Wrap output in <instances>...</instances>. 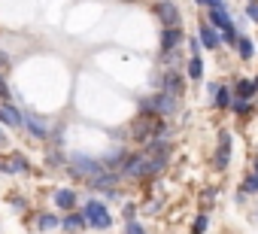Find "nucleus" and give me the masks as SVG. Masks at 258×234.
Wrapping results in <instances>:
<instances>
[{
  "label": "nucleus",
  "instance_id": "f03ea898",
  "mask_svg": "<svg viewBox=\"0 0 258 234\" xmlns=\"http://www.w3.org/2000/svg\"><path fill=\"white\" fill-rule=\"evenodd\" d=\"M103 170H106V167H103L100 158H88V155H73V158H70V173H73V177H82L85 183L94 180V177H100Z\"/></svg>",
  "mask_w": 258,
  "mask_h": 234
},
{
  "label": "nucleus",
  "instance_id": "c85d7f7f",
  "mask_svg": "<svg viewBox=\"0 0 258 234\" xmlns=\"http://www.w3.org/2000/svg\"><path fill=\"white\" fill-rule=\"evenodd\" d=\"M195 4H198V7H213L216 0H195Z\"/></svg>",
  "mask_w": 258,
  "mask_h": 234
},
{
  "label": "nucleus",
  "instance_id": "393cba45",
  "mask_svg": "<svg viewBox=\"0 0 258 234\" xmlns=\"http://www.w3.org/2000/svg\"><path fill=\"white\" fill-rule=\"evenodd\" d=\"M246 16L252 22H258V0H252V4H246Z\"/></svg>",
  "mask_w": 258,
  "mask_h": 234
},
{
  "label": "nucleus",
  "instance_id": "cd10ccee",
  "mask_svg": "<svg viewBox=\"0 0 258 234\" xmlns=\"http://www.w3.org/2000/svg\"><path fill=\"white\" fill-rule=\"evenodd\" d=\"M124 216H127V219H134V204H124ZM127 219H124V222H127Z\"/></svg>",
  "mask_w": 258,
  "mask_h": 234
},
{
  "label": "nucleus",
  "instance_id": "a878e982",
  "mask_svg": "<svg viewBox=\"0 0 258 234\" xmlns=\"http://www.w3.org/2000/svg\"><path fill=\"white\" fill-rule=\"evenodd\" d=\"M10 64H13V61H10V55L0 49V73H7V70H10Z\"/></svg>",
  "mask_w": 258,
  "mask_h": 234
},
{
  "label": "nucleus",
  "instance_id": "0eeeda50",
  "mask_svg": "<svg viewBox=\"0 0 258 234\" xmlns=\"http://www.w3.org/2000/svg\"><path fill=\"white\" fill-rule=\"evenodd\" d=\"M0 122L10 128H25V112L16 109L13 103H0Z\"/></svg>",
  "mask_w": 258,
  "mask_h": 234
},
{
  "label": "nucleus",
  "instance_id": "7ed1b4c3",
  "mask_svg": "<svg viewBox=\"0 0 258 234\" xmlns=\"http://www.w3.org/2000/svg\"><path fill=\"white\" fill-rule=\"evenodd\" d=\"M121 177L127 180H140V177H149V152H134V155H127V161L121 164L118 170Z\"/></svg>",
  "mask_w": 258,
  "mask_h": 234
},
{
  "label": "nucleus",
  "instance_id": "7c9ffc66",
  "mask_svg": "<svg viewBox=\"0 0 258 234\" xmlns=\"http://www.w3.org/2000/svg\"><path fill=\"white\" fill-rule=\"evenodd\" d=\"M252 173H258V158H255V167H252Z\"/></svg>",
  "mask_w": 258,
  "mask_h": 234
},
{
  "label": "nucleus",
  "instance_id": "a211bd4d",
  "mask_svg": "<svg viewBox=\"0 0 258 234\" xmlns=\"http://www.w3.org/2000/svg\"><path fill=\"white\" fill-rule=\"evenodd\" d=\"M58 225H61V219L52 216V213H40V216H37V228H40V231H52V228H58Z\"/></svg>",
  "mask_w": 258,
  "mask_h": 234
},
{
  "label": "nucleus",
  "instance_id": "f8f14e48",
  "mask_svg": "<svg viewBox=\"0 0 258 234\" xmlns=\"http://www.w3.org/2000/svg\"><path fill=\"white\" fill-rule=\"evenodd\" d=\"M85 225H88V222H85V216H82V213H76V210H73V213H67V216L61 219V228H64L67 234H76V231H82Z\"/></svg>",
  "mask_w": 258,
  "mask_h": 234
},
{
  "label": "nucleus",
  "instance_id": "4be33fe9",
  "mask_svg": "<svg viewBox=\"0 0 258 234\" xmlns=\"http://www.w3.org/2000/svg\"><path fill=\"white\" fill-rule=\"evenodd\" d=\"M124 234H146V228H143L137 219H127V222H124Z\"/></svg>",
  "mask_w": 258,
  "mask_h": 234
},
{
  "label": "nucleus",
  "instance_id": "1a4fd4ad",
  "mask_svg": "<svg viewBox=\"0 0 258 234\" xmlns=\"http://www.w3.org/2000/svg\"><path fill=\"white\" fill-rule=\"evenodd\" d=\"M198 40H201L204 49H219V43H222V37L216 34V28L210 22H201L198 25Z\"/></svg>",
  "mask_w": 258,
  "mask_h": 234
},
{
  "label": "nucleus",
  "instance_id": "dca6fc26",
  "mask_svg": "<svg viewBox=\"0 0 258 234\" xmlns=\"http://www.w3.org/2000/svg\"><path fill=\"white\" fill-rule=\"evenodd\" d=\"M185 76H188V79H195V82H201V79H204V61H201V55H198V58H188Z\"/></svg>",
  "mask_w": 258,
  "mask_h": 234
},
{
  "label": "nucleus",
  "instance_id": "9b49d317",
  "mask_svg": "<svg viewBox=\"0 0 258 234\" xmlns=\"http://www.w3.org/2000/svg\"><path fill=\"white\" fill-rule=\"evenodd\" d=\"M0 170H4V173H28V170H31V164H28V158H25V155L13 152L10 158L0 161Z\"/></svg>",
  "mask_w": 258,
  "mask_h": 234
},
{
  "label": "nucleus",
  "instance_id": "6e6552de",
  "mask_svg": "<svg viewBox=\"0 0 258 234\" xmlns=\"http://www.w3.org/2000/svg\"><path fill=\"white\" fill-rule=\"evenodd\" d=\"M231 164V131H222L219 134V149H216V167L225 170Z\"/></svg>",
  "mask_w": 258,
  "mask_h": 234
},
{
  "label": "nucleus",
  "instance_id": "20e7f679",
  "mask_svg": "<svg viewBox=\"0 0 258 234\" xmlns=\"http://www.w3.org/2000/svg\"><path fill=\"white\" fill-rule=\"evenodd\" d=\"M155 16L161 19L164 28H179L182 25V13L176 7V0H161V4H155Z\"/></svg>",
  "mask_w": 258,
  "mask_h": 234
},
{
  "label": "nucleus",
  "instance_id": "f3484780",
  "mask_svg": "<svg viewBox=\"0 0 258 234\" xmlns=\"http://www.w3.org/2000/svg\"><path fill=\"white\" fill-rule=\"evenodd\" d=\"M237 55H240L243 61L255 58V43H252L249 37H240V40H237Z\"/></svg>",
  "mask_w": 258,
  "mask_h": 234
},
{
  "label": "nucleus",
  "instance_id": "ddd939ff",
  "mask_svg": "<svg viewBox=\"0 0 258 234\" xmlns=\"http://www.w3.org/2000/svg\"><path fill=\"white\" fill-rule=\"evenodd\" d=\"M213 106H216V109H231V106H234V91L225 88V85H219L216 94H213Z\"/></svg>",
  "mask_w": 258,
  "mask_h": 234
},
{
  "label": "nucleus",
  "instance_id": "b1692460",
  "mask_svg": "<svg viewBox=\"0 0 258 234\" xmlns=\"http://www.w3.org/2000/svg\"><path fill=\"white\" fill-rule=\"evenodd\" d=\"M201 49H204V46H201V40H198V37H188V52H191V58H198V55H201Z\"/></svg>",
  "mask_w": 258,
  "mask_h": 234
},
{
  "label": "nucleus",
  "instance_id": "412c9836",
  "mask_svg": "<svg viewBox=\"0 0 258 234\" xmlns=\"http://www.w3.org/2000/svg\"><path fill=\"white\" fill-rule=\"evenodd\" d=\"M243 192H255V195H258V173H246V180H243Z\"/></svg>",
  "mask_w": 258,
  "mask_h": 234
},
{
  "label": "nucleus",
  "instance_id": "2f4dec72",
  "mask_svg": "<svg viewBox=\"0 0 258 234\" xmlns=\"http://www.w3.org/2000/svg\"><path fill=\"white\" fill-rule=\"evenodd\" d=\"M252 82H255V88H258V76H255V79H252Z\"/></svg>",
  "mask_w": 258,
  "mask_h": 234
},
{
  "label": "nucleus",
  "instance_id": "aec40b11",
  "mask_svg": "<svg viewBox=\"0 0 258 234\" xmlns=\"http://www.w3.org/2000/svg\"><path fill=\"white\" fill-rule=\"evenodd\" d=\"M237 115H249V109H252V100H237L234 97V106H231Z\"/></svg>",
  "mask_w": 258,
  "mask_h": 234
},
{
  "label": "nucleus",
  "instance_id": "6ab92c4d",
  "mask_svg": "<svg viewBox=\"0 0 258 234\" xmlns=\"http://www.w3.org/2000/svg\"><path fill=\"white\" fill-rule=\"evenodd\" d=\"M207 225H210V219H207V213H201V216H195V222H191V234H204V231H207Z\"/></svg>",
  "mask_w": 258,
  "mask_h": 234
},
{
  "label": "nucleus",
  "instance_id": "5701e85b",
  "mask_svg": "<svg viewBox=\"0 0 258 234\" xmlns=\"http://www.w3.org/2000/svg\"><path fill=\"white\" fill-rule=\"evenodd\" d=\"M0 97H4V103H10V97H13V91H10L7 76H4V73H0Z\"/></svg>",
  "mask_w": 258,
  "mask_h": 234
},
{
  "label": "nucleus",
  "instance_id": "9d476101",
  "mask_svg": "<svg viewBox=\"0 0 258 234\" xmlns=\"http://www.w3.org/2000/svg\"><path fill=\"white\" fill-rule=\"evenodd\" d=\"M118 177H121L118 170H103L100 177H94V180H88V186H91V189H100V192L106 195V192H112V189L118 186Z\"/></svg>",
  "mask_w": 258,
  "mask_h": 234
},
{
  "label": "nucleus",
  "instance_id": "4468645a",
  "mask_svg": "<svg viewBox=\"0 0 258 234\" xmlns=\"http://www.w3.org/2000/svg\"><path fill=\"white\" fill-rule=\"evenodd\" d=\"M255 91H258V88H255L252 79H237V85H234V97H237V100H252Z\"/></svg>",
  "mask_w": 258,
  "mask_h": 234
},
{
  "label": "nucleus",
  "instance_id": "c756f323",
  "mask_svg": "<svg viewBox=\"0 0 258 234\" xmlns=\"http://www.w3.org/2000/svg\"><path fill=\"white\" fill-rule=\"evenodd\" d=\"M0 146H7V134L4 131H0Z\"/></svg>",
  "mask_w": 258,
  "mask_h": 234
},
{
  "label": "nucleus",
  "instance_id": "423d86ee",
  "mask_svg": "<svg viewBox=\"0 0 258 234\" xmlns=\"http://www.w3.org/2000/svg\"><path fill=\"white\" fill-rule=\"evenodd\" d=\"M182 43V28H164L161 31V55H173Z\"/></svg>",
  "mask_w": 258,
  "mask_h": 234
},
{
  "label": "nucleus",
  "instance_id": "bb28decb",
  "mask_svg": "<svg viewBox=\"0 0 258 234\" xmlns=\"http://www.w3.org/2000/svg\"><path fill=\"white\" fill-rule=\"evenodd\" d=\"M10 207H16V210H25V207H28V201H25V198H16V195H13V198H10Z\"/></svg>",
  "mask_w": 258,
  "mask_h": 234
},
{
  "label": "nucleus",
  "instance_id": "f257e3e1",
  "mask_svg": "<svg viewBox=\"0 0 258 234\" xmlns=\"http://www.w3.org/2000/svg\"><path fill=\"white\" fill-rule=\"evenodd\" d=\"M82 216H85V222L91 225V228H97V231H106V228H112V213L106 210V204H100V201H85V207H82Z\"/></svg>",
  "mask_w": 258,
  "mask_h": 234
},
{
  "label": "nucleus",
  "instance_id": "2eb2a0df",
  "mask_svg": "<svg viewBox=\"0 0 258 234\" xmlns=\"http://www.w3.org/2000/svg\"><path fill=\"white\" fill-rule=\"evenodd\" d=\"M55 204H58L61 210L73 213V207H76V192H73V189H58V192H55Z\"/></svg>",
  "mask_w": 258,
  "mask_h": 234
},
{
  "label": "nucleus",
  "instance_id": "39448f33",
  "mask_svg": "<svg viewBox=\"0 0 258 234\" xmlns=\"http://www.w3.org/2000/svg\"><path fill=\"white\" fill-rule=\"evenodd\" d=\"M25 128L37 140H49V131H52L49 119H43V115H37V112H25Z\"/></svg>",
  "mask_w": 258,
  "mask_h": 234
}]
</instances>
